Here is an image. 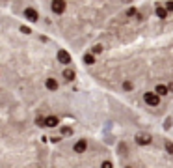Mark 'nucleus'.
Instances as JSON below:
<instances>
[{
	"label": "nucleus",
	"instance_id": "f257e3e1",
	"mask_svg": "<svg viewBox=\"0 0 173 168\" xmlns=\"http://www.w3.org/2000/svg\"><path fill=\"white\" fill-rule=\"evenodd\" d=\"M34 28L0 8V88H4L26 101L34 110L43 103L39 92V65L36 60Z\"/></svg>",
	"mask_w": 173,
	"mask_h": 168
},
{
	"label": "nucleus",
	"instance_id": "f03ea898",
	"mask_svg": "<svg viewBox=\"0 0 173 168\" xmlns=\"http://www.w3.org/2000/svg\"><path fill=\"white\" fill-rule=\"evenodd\" d=\"M45 133L36 110L0 88V168H47Z\"/></svg>",
	"mask_w": 173,
	"mask_h": 168
},
{
	"label": "nucleus",
	"instance_id": "7ed1b4c3",
	"mask_svg": "<svg viewBox=\"0 0 173 168\" xmlns=\"http://www.w3.org/2000/svg\"><path fill=\"white\" fill-rule=\"evenodd\" d=\"M143 97H145V103H147V105H151V107H156L158 101H160V95H158L156 92H149V93H145Z\"/></svg>",
	"mask_w": 173,
	"mask_h": 168
},
{
	"label": "nucleus",
	"instance_id": "20e7f679",
	"mask_svg": "<svg viewBox=\"0 0 173 168\" xmlns=\"http://www.w3.org/2000/svg\"><path fill=\"white\" fill-rule=\"evenodd\" d=\"M155 92H156V93H158V95H166V93H169V88H167V86H166V84H158V86H156V90H155Z\"/></svg>",
	"mask_w": 173,
	"mask_h": 168
},
{
	"label": "nucleus",
	"instance_id": "39448f33",
	"mask_svg": "<svg viewBox=\"0 0 173 168\" xmlns=\"http://www.w3.org/2000/svg\"><path fill=\"white\" fill-rule=\"evenodd\" d=\"M136 142H140V144H143V146H147V144L151 142V138L147 136V135H140V136H136Z\"/></svg>",
	"mask_w": 173,
	"mask_h": 168
},
{
	"label": "nucleus",
	"instance_id": "423d86ee",
	"mask_svg": "<svg viewBox=\"0 0 173 168\" xmlns=\"http://www.w3.org/2000/svg\"><path fill=\"white\" fill-rule=\"evenodd\" d=\"M156 15H158L160 19H166V17H167V10H166V8H158V10H156Z\"/></svg>",
	"mask_w": 173,
	"mask_h": 168
},
{
	"label": "nucleus",
	"instance_id": "0eeeda50",
	"mask_svg": "<svg viewBox=\"0 0 173 168\" xmlns=\"http://www.w3.org/2000/svg\"><path fill=\"white\" fill-rule=\"evenodd\" d=\"M166 10H167V11H173V2H167V4H166Z\"/></svg>",
	"mask_w": 173,
	"mask_h": 168
},
{
	"label": "nucleus",
	"instance_id": "6e6552de",
	"mask_svg": "<svg viewBox=\"0 0 173 168\" xmlns=\"http://www.w3.org/2000/svg\"><path fill=\"white\" fill-rule=\"evenodd\" d=\"M125 2H129V0H125Z\"/></svg>",
	"mask_w": 173,
	"mask_h": 168
}]
</instances>
